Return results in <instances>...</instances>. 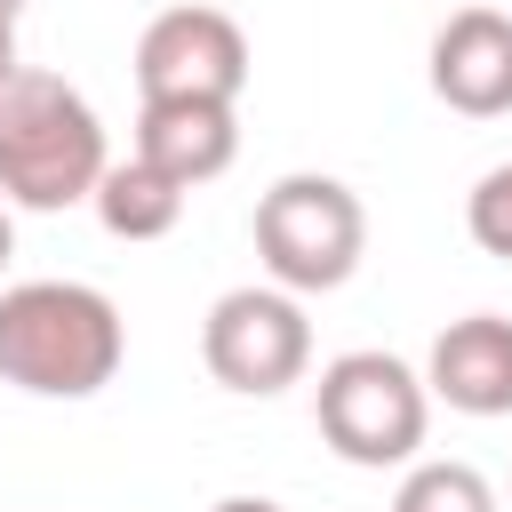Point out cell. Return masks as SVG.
<instances>
[{"instance_id":"1","label":"cell","mask_w":512,"mask_h":512,"mask_svg":"<svg viewBox=\"0 0 512 512\" xmlns=\"http://www.w3.org/2000/svg\"><path fill=\"white\" fill-rule=\"evenodd\" d=\"M128 360V320L88 280L0 288V384L32 400H96Z\"/></svg>"},{"instance_id":"2","label":"cell","mask_w":512,"mask_h":512,"mask_svg":"<svg viewBox=\"0 0 512 512\" xmlns=\"http://www.w3.org/2000/svg\"><path fill=\"white\" fill-rule=\"evenodd\" d=\"M104 168H112V144H104L96 104L64 72L24 64L0 88V200L32 208V216H56V208L96 200Z\"/></svg>"},{"instance_id":"3","label":"cell","mask_w":512,"mask_h":512,"mask_svg":"<svg viewBox=\"0 0 512 512\" xmlns=\"http://www.w3.org/2000/svg\"><path fill=\"white\" fill-rule=\"evenodd\" d=\"M256 264L272 288L288 296H328L360 272L368 256V208L344 176H320V168H296L280 184L256 192Z\"/></svg>"},{"instance_id":"4","label":"cell","mask_w":512,"mask_h":512,"mask_svg":"<svg viewBox=\"0 0 512 512\" xmlns=\"http://www.w3.org/2000/svg\"><path fill=\"white\" fill-rule=\"evenodd\" d=\"M312 424L344 464H360V472H392L400 464L408 472L424 432H432L424 368H408L400 352H376V344L336 352L320 368V384H312Z\"/></svg>"},{"instance_id":"5","label":"cell","mask_w":512,"mask_h":512,"mask_svg":"<svg viewBox=\"0 0 512 512\" xmlns=\"http://www.w3.org/2000/svg\"><path fill=\"white\" fill-rule=\"evenodd\" d=\"M200 360L224 392L240 400H272L288 384H304L312 368V320H304V296L272 288V280H248V288H224L200 320Z\"/></svg>"},{"instance_id":"6","label":"cell","mask_w":512,"mask_h":512,"mask_svg":"<svg viewBox=\"0 0 512 512\" xmlns=\"http://www.w3.org/2000/svg\"><path fill=\"white\" fill-rule=\"evenodd\" d=\"M248 32L208 0H176L136 32V96L144 104H240Z\"/></svg>"},{"instance_id":"7","label":"cell","mask_w":512,"mask_h":512,"mask_svg":"<svg viewBox=\"0 0 512 512\" xmlns=\"http://www.w3.org/2000/svg\"><path fill=\"white\" fill-rule=\"evenodd\" d=\"M432 96L464 120H504L512 112V16L504 8H456L432 32Z\"/></svg>"},{"instance_id":"8","label":"cell","mask_w":512,"mask_h":512,"mask_svg":"<svg viewBox=\"0 0 512 512\" xmlns=\"http://www.w3.org/2000/svg\"><path fill=\"white\" fill-rule=\"evenodd\" d=\"M424 392L456 416H512V320L464 312L424 352Z\"/></svg>"},{"instance_id":"9","label":"cell","mask_w":512,"mask_h":512,"mask_svg":"<svg viewBox=\"0 0 512 512\" xmlns=\"http://www.w3.org/2000/svg\"><path fill=\"white\" fill-rule=\"evenodd\" d=\"M128 152H144L160 176H176L192 192L240 160V104H136Z\"/></svg>"},{"instance_id":"10","label":"cell","mask_w":512,"mask_h":512,"mask_svg":"<svg viewBox=\"0 0 512 512\" xmlns=\"http://www.w3.org/2000/svg\"><path fill=\"white\" fill-rule=\"evenodd\" d=\"M88 208H96V224H104L112 240H168V232L184 224V184L160 176L144 152H128V160L104 168V184H96Z\"/></svg>"},{"instance_id":"11","label":"cell","mask_w":512,"mask_h":512,"mask_svg":"<svg viewBox=\"0 0 512 512\" xmlns=\"http://www.w3.org/2000/svg\"><path fill=\"white\" fill-rule=\"evenodd\" d=\"M392 512H504L488 472L464 464V456H416L392 488Z\"/></svg>"},{"instance_id":"12","label":"cell","mask_w":512,"mask_h":512,"mask_svg":"<svg viewBox=\"0 0 512 512\" xmlns=\"http://www.w3.org/2000/svg\"><path fill=\"white\" fill-rule=\"evenodd\" d=\"M464 232H472L480 256L512 264V160H496V168L464 192Z\"/></svg>"},{"instance_id":"13","label":"cell","mask_w":512,"mask_h":512,"mask_svg":"<svg viewBox=\"0 0 512 512\" xmlns=\"http://www.w3.org/2000/svg\"><path fill=\"white\" fill-rule=\"evenodd\" d=\"M24 72V56H16V16H0V88Z\"/></svg>"},{"instance_id":"14","label":"cell","mask_w":512,"mask_h":512,"mask_svg":"<svg viewBox=\"0 0 512 512\" xmlns=\"http://www.w3.org/2000/svg\"><path fill=\"white\" fill-rule=\"evenodd\" d=\"M208 512H288V504H280V496H216Z\"/></svg>"},{"instance_id":"15","label":"cell","mask_w":512,"mask_h":512,"mask_svg":"<svg viewBox=\"0 0 512 512\" xmlns=\"http://www.w3.org/2000/svg\"><path fill=\"white\" fill-rule=\"evenodd\" d=\"M8 256H16V208L0 200V272H8Z\"/></svg>"},{"instance_id":"16","label":"cell","mask_w":512,"mask_h":512,"mask_svg":"<svg viewBox=\"0 0 512 512\" xmlns=\"http://www.w3.org/2000/svg\"><path fill=\"white\" fill-rule=\"evenodd\" d=\"M0 16H24V0H0Z\"/></svg>"}]
</instances>
